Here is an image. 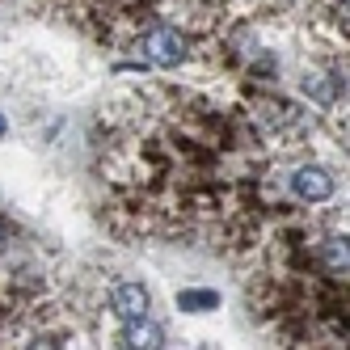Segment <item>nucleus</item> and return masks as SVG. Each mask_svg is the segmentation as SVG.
Instances as JSON below:
<instances>
[{"instance_id":"nucleus-1","label":"nucleus","mask_w":350,"mask_h":350,"mask_svg":"<svg viewBox=\"0 0 350 350\" xmlns=\"http://www.w3.org/2000/svg\"><path fill=\"white\" fill-rule=\"evenodd\" d=\"M135 51H144L148 68L178 72L194 59V34L173 17H152L135 30Z\"/></svg>"},{"instance_id":"nucleus-2","label":"nucleus","mask_w":350,"mask_h":350,"mask_svg":"<svg viewBox=\"0 0 350 350\" xmlns=\"http://www.w3.org/2000/svg\"><path fill=\"white\" fill-rule=\"evenodd\" d=\"M287 190L299 207H325V203H334V194H338V178H334V169L321 165V161H299L287 173Z\"/></svg>"},{"instance_id":"nucleus-3","label":"nucleus","mask_w":350,"mask_h":350,"mask_svg":"<svg viewBox=\"0 0 350 350\" xmlns=\"http://www.w3.org/2000/svg\"><path fill=\"white\" fill-rule=\"evenodd\" d=\"M148 308H152V295H148L144 283H135V279H118V283L106 287V312H110L118 325H122V321H139V317H148Z\"/></svg>"},{"instance_id":"nucleus-4","label":"nucleus","mask_w":350,"mask_h":350,"mask_svg":"<svg viewBox=\"0 0 350 350\" xmlns=\"http://www.w3.org/2000/svg\"><path fill=\"white\" fill-rule=\"evenodd\" d=\"M106 342L110 346H165V329L148 317H139V321H122V329L106 334Z\"/></svg>"},{"instance_id":"nucleus-5","label":"nucleus","mask_w":350,"mask_h":350,"mask_svg":"<svg viewBox=\"0 0 350 350\" xmlns=\"http://www.w3.org/2000/svg\"><path fill=\"white\" fill-rule=\"evenodd\" d=\"M219 304L215 291H178V308L182 312H211Z\"/></svg>"}]
</instances>
